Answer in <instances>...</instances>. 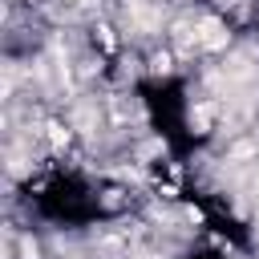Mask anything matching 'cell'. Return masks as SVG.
Here are the masks:
<instances>
[{
  "instance_id": "obj_1",
  "label": "cell",
  "mask_w": 259,
  "mask_h": 259,
  "mask_svg": "<svg viewBox=\"0 0 259 259\" xmlns=\"http://www.w3.org/2000/svg\"><path fill=\"white\" fill-rule=\"evenodd\" d=\"M198 45H202V49H219V45H227L223 24H219V20H202V24H198Z\"/></svg>"
}]
</instances>
